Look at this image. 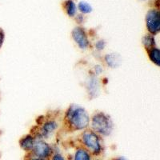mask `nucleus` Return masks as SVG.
<instances>
[{"mask_svg":"<svg viewBox=\"0 0 160 160\" xmlns=\"http://www.w3.org/2000/svg\"><path fill=\"white\" fill-rule=\"evenodd\" d=\"M113 160H127L125 158H123V157H118V158H114Z\"/></svg>","mask_w":160,"mask_h":160,"instance_id":"22","label":"nucleus"},{"mask_svg":"<svg viewBox=\"0 0 160 160\" xmlns=\"http://www.w3.org/2000/svg\"><path fill=\"white\" fill-rule=\"evenodd\" d=\"M146 27L149 34L157 35L160 31V15L158 9H150L146 15Z\"/></svg>","mask_w":160,"mask_h":160,"instance_id":"5","label":"nucleus"},{"mask_svg":"<svg viewBox=\"0 0 160 160\" xmlns=\"http://www.w3.org/2000/svg\"><path fill=\"white\" fill-rule=\"evenodd\" d=\"M142 42L144 48L147 50V51L151 50V48L157 47L156 40H155V36L151 35V34H148V35H144L142 38Z\"/></svg>","mask_w":160,"mask_h":160,"instance_id":"12","label":"nucleus"},{"mask_svg":"<svg viewBox=\"0 0 160 160\" xmlns=\"http://www.w3.org/2000/svg\"><path fill=\"white\" fill-rule=\"evenodd\" d=\"M89 127L100 136L107 137L113 132L114 122L109 115L102 111H97L91 117Z\"/></svg>","mask_w":160,"mask_h":160,"instance_id":"2","label":"nucleus"},{"mask_svg":"<svg viewBox=\"0 0 160 160\" xmlns=\"http://www.w3.org/2000/svg\"><path fill=\"white\" fill-rule=\"evenodd\" d=\"M87 88H88V94L92 97H95L97 94L99 92V81H98V78L96 75H93L90 77V78L88 81V84H87Z\"/></svg>","mask_w":160,"mask_h":160,"instance_id":"9","label":"nucleus"},{"mask_svg":"<svg viewBox=\"0 0 160 160\" xmlns=\"http://www.w3.org/2000/svg\"><path fill=\"white\" fill-rule=\"evenodd\" d=\"M73 160H91V154L83 147L78 148L75 151Z\"/></svg>","mask_w":160,"mask_h":160,"instance_id":"11","label":"nucleus"},{"mask_svg":"<svg viewBox=\"0 0 160 160\" xmlns=\"http://www.w3.org/2000/svg\"><path fill=\"white\" fill-rule=\"evenodd\" d=\"M4 38H5V33L0 28V49H1L2 44L4 42Z\"/></svg>","mask_w":160,"mask_h":160,"instance_id":"19","label":"nucleus"},{"mask_svg":"<svg viewBox=\"0 0 160 160\" xmlns=\"http://www.w3.org/2000/svg\"><path fill=\"white\" fill-rule=\"evenodd\" d=\"M51 160H65V158L60 153H55L51 155Z\"/></svg>","mask_w":160,"mask_h":160,"instance_id":"18","label":"nucleus"},{"mask_svg":"<svg viewBox=\"0 0 160 160\" xmlns=\"http://www.w3.org/2000/svg\"><path fill=\"white\" fill-rule=\"evenodd\" d=\"M122 58L119 55L115 54V53H111V54H107L104 56V62L106 65L111 68H116L121 63Z\"/></svg>","mask_w":160,"mask_h":160,"instance_id":"10","label":"nucleus"},{"mask_svg":"<svg viewBox=\"0 0 160 160\" xmlns=\"http://www.w3.org/2000/svg\"><path fill=\"white\" fill-rule=\"evenodd\" d=\"M148 57H149L150 60L154 64L159 67L160 66V51L158 49V47H155V48H151V50L148 51Z\"/></svg>","mask_w":160,"mask_h":160,"instance_id":"13","label":"nucleus"},{"mask_svg":"<svg viewBox=\"0 0 160 160\" xmlns=\"http://www.w3.org/2000/svg\"><path fill=\"white\" fill-rule=\"evenodd\" d=\"M76 20L78 21V23H82V22H83V16L81 15H78V16L76 17Z\"/></svg>","mask_w":160,"mask_h":160,"instance_id":"20","label":"nucleus"},{"mask_svg":"<svg viewBox=\"0 0 160 160\" xmlns=\"http://www.w3.org/2000/svg\"><path fill=\"white\" fill-rule=\"evenodd\" d=\"M59 128V122L57 119L52 118H44L43 121L38 128L36 136L42 138V139H48L53 136Z\"/></svg>","mask_w":160,"mask_h":160,"instance_id":"4","label":"nucleus"},{"mask_svg":"<svg viewBox=\"0 0 160 160\" xmlns=\"http://www.w3.org/2000/svg\"><path fill=\"white\" fill-rule=\"evenodd\" d=\"M89 114L81 106L72 104L68 108L64 115V122L71 131H84L90 126Z\"/></svg>","mask_w":160,"mask_h":160,"instance_id":"1","label":"nucleus"},{"mask_svg":"<svg viewBox=\"0 0 160 160\" xmlns=\"http://www.w3.org/2000/svg\"><path fill=\"white\" fill-rule=\"evenodd\" d=\"M80 140L83 148L88 150L91 155H99L102 152V136H100L91 129H86L80 135Z\"/></svg>","mask_w":160,"mask_h":160,"instance_id":"3","label":"nucleus"},{"mask_svg":"<svg viewBox=\"0 0 160 160\" xmlns=\"http://www.w3.org/2000/svg\"><path fill=\"white\" fill-rule=\"evenodd\" d=\"M35 136V145H34V148L31 151L34 156L45 158V159H48L51 158L53 154V149L51 146L48 142H46L45 139H42V138L36 136V135Z\"/></svg>","mask_w":160,"mask_h":160,"instance_id":"6","label":"nucleus"},{"mask_svg":"<svg viewBox=\"0 0 160 160\" xmlns=\"http://www.w3.org/2000/svg\"><path fill=\"white\" fill-rule=\"evenodd\" d=\"M78 9L82 15L83 14H89L92 11L91 6L87 2H80L78 5Z\"/></svg>","mask_w":160,"mask_h":160,"instance_id":"15","label":"nucleus"},{"mask_svg":"<svg viewBox=\"0 0 160 160\" xmlns=\"http://www.w3.org/2000/svg\"><path fill=\"white\" fill-rule=\"evenodd\" d=\"M106 45H107V43H106L105 40L99 39V40H98V41H96V42H95V50H96V51H103L104 49H105Z\"/></svg>","mask_w":160,"mask_h":160,"instance_id":"16","label":"nucleus"},{"mask_svg":"<svg viewBox=\"0 0 160 160\" xmlns=\"http://www.w3.org/2000/svg\"><path fill=\"white\" fill-rule=\"evenodd\" d=\"M30 160H48V159H45V158H38V157H32V158H30Z\"/></svg>","mask_w":160,"mask_h":160,"instance_id":"21","label":"nucleus"},{"mask_svg":"<svg viewBox=\"0 0 160 160\" xmlns=\"http://www.w3.org/2000/svg\"><path fill=\"white\" fill-rule=\"evenodd\" d=\"M64 9L69 17H75L76 15L77 8L73 0H67L64 2Z\"/></svg>","mask_w":160,"mask_h":160,"instance_id":"14","label":"nucleus"},{"mask_svg":"<svg viewBox=\"0 0 160 160\" xmlns=\"http://www.w3.org/2000/svg\"><path fill=\"white\" fill-rule=\"evenodd\" d=\"M71 37L75 44L81 50H87L91 46L88 32L82 27L74 28L71 31Z\"/></svg>","mask_w":160,"mask_h":160,"instance_id":"7","label":"nucleus"},{"mask_svg":"<svg viewBox=\"0 0 160 160\" xmlns=\"http://www.w3.org/2000/svg\"><path fill=\"white\" fill-rule=\"evenodd\" d=\"M103 71V69H102V66L100 65H96L94 68V75H99L102 74V72Z\"/></svg>","mask_w":160,"mask_h":160,"instance_id":"17","label":"nucleus"},{"mask_svg":"<svg viewBox=\"0 0 160 160\" xmlns=\"http://www.w3.org/2000/svg\"><path fill=\"white\" fill-rule=\"evenodd\" d=\"M35 142V136L34 135H27L22 137L19 141L20 148L27 152L32 151Z\"/></svg>","mask_w":160,"mask_h":160,"instance_id":"8","label":"nucleus"}]
</instances>
